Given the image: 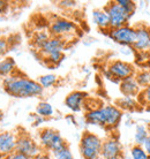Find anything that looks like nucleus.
I'll return each instance as SVG.
<instances>
[{"instance_id": "dca6fc26", "label": "nucleus", "mask_w": 150, "mask_h": 159, "mask_svg": "<svg viewBox=\"0 0 150 159\" xmlns=\"http://www.w3.org/2000/svg\"><path fill=\"white\" fill-rule=\"evenodd\" d=\"M92 21L103 31L110 30V19L104 8H98L92 12Z\"/></svg>"}, {"instance_id": "f3484780", "label": "nucleus", "mask_w": 150, "mask_h": 159, "mask_svg": "<svg viewBox=\"0 0 150 159\" xmlns=\"http://www.w3.org/2000/svg\"><path fill=\"white\" fill-rule=\"evenodd\" d=\"M15 61L13 58H1L0 59V75L6 77V76H9L14 74V70H15Z\"/></svg>"}, {"instance_id": "423d86ee", "label": "nucleus", "mask_w": 150, "mask_h": 159, "mask_svg": "<svg viewBox=\"0 0 150 159\" xmlns=\"http://www.w3.org/2000/svg\"><path fill=\"white\" fill-rule=\"evenodd\" d=\"M50 35L53 37L61 38L66 42L67 37H71L77 32V25L71 20L67 19H55L50 24Z\"/></svg>"}, {"instance_id": "39448f33", "label": "nucleus", "mask_w": 150, "mask_h": 159, "mask_svg": "<svg viewBox=\"0 0 150 159\" xmlns=\"http://www.w3.org/2000/svg\"><path fill=\"white\" fill-rule=\"evenodd\" d=\"M105 12L110 19V29H117L124 25H127L132 16L124 9L121 6L117 4V1H110L104 7Z\"/></svg>"}, {"instance_id": "5701e85b", "label": "nucleus", "mask_w": 150, "mask_h": 159, "mask_svg": "<svg viewBox=\"0 0 150 159\" xmlns=\"http://www.w3.org/2000/svg\"><path fill=\"white\" fill-rule=\"evenodd\" d=\"M40 84V87L43 89H49L55 85V83L58 82V77L53 74H46V75H42L37 81Z\"/></svg>"}, {"instance_id": "f8f14e48", "label": "nucleus", "mask_w": 150, "mask_h": 159, "mask_svg": "<svg viewBox=\"0 0 150 159\" xmlns=\"http://www.w3.org/2000/svg\"><path fill=\"white\" fill-rule=\"evenodd\" d=\"M88 98V95L83 91H73L65 98V105L71 111L80 112L86 105V100Z\"/></svg>"}, {"instance_id": "412c9836", "label": "nucleus", "mask_w": 150, "mask_h": 159, "mask_svg": "<svg viewBox=\"0 0 150 159\" xmlns=\"http://www.w3.org/2000/svg\"><path fill=\"white\" fill-rule=\"evenodd\" d=\"M134 77L138 85L141 87V89L150 85V70H148V69H142L140 72H136Z\"/></svg>"}, {"instance_id": "e433bc0d", "label": "nucleus", "mask_w": 150, "mask_h": 159, "mask_svg": "<svg viewBox=\"0 0 150 159\" xmlns=\"http://www.w3.org/2000/svg\"><path fill=\"white\" fill-rule=\"evenodd\" d=\"M0 38H1V30H0Z\"/></svg>"}, {"instance_id": "b1692460", "label": "nucleus", "mask_w": 150, "mask_h": 159, "mask_svg": "<svg viewBox=\"0 0 150 159\" xmlns=\"http://www.w3.org/2000/svg\"><path fill=\"white\" fill-rule=\"evenodd\" d=\"M138 105L141 106H147V108L150 107V85L141 89L140 93L136 97Z\"/></svg>"}, {"instance_id": "6ab92c4d", "label": "nucleus", "mask_w": 150, "mask_h": 159, "mask_svg": "<svg viewBox=\"0 0 150 159\" xmlns=\"http://www.w3.org/2000/svg\"><path fill=\"white\" fill-rule=\"evenodd\" d=\"M36 114L43 119L44 118H50L53 116V107H52L51 104L46 103V102H40L36 107Z\"/></svg>"}, {"instance_id": "f704fd0d", "label": "nucleus", "mask_w": 150, "mask_h": 159, "mask_svg": "<svg viewBox=\"0 0 150 159\" xmlns=\"http://www.w3.org/2000/svg\"><path fill=\"white\" fill-rule=\"evenodd\" d=\"M2 116H4V113H2V112L0 111V120L2 119Z\"/></svg>"}, {"instance_id": "f03ea898", "label": "nucleus", "mask_w": 150, "mask_h": 159, "mask_svg": "<svg viewBox=\"0 0 150 159\" xmlns=\"http://www.w3.org/2000/svg\"><path fill=\"white\" fill-rule=\"evenodd\" d=\"M121 116H123V111L119 110L115 105H104L88 110L84 118L89 125L115 128L119 125Z\"/></svg>"}, {"instance_id": "aec40b11", "label": "nucleus", "mask_w": 150, "mask_h": 159, "mask_svg": "<svg viewBox=\"0 0 150 159\" xmlns=\"http://www.w3.org/2000/svg\"><path fill=\"white\" fill-rule=\"evenodd\" d=\"M51 37L50 35V31H45V30H40V31H37L34 35V38H32V44L34 46L37 48V51L40 50L42 46L44 45V43L46 42Z\"/></svg>"}, {"instance_id": "7ed1b4c3", "label": "nucleus", "mask_w": 150, "mask_h": 159, "mask_svg": "<svg viewBox=\"0 0 150 159\" xmlns=\"http://www.w3.org/2000/svg\"><path fill=\"white\" fill-rule=\"evenodd\" d=\"M102 143L103 141L96 134L84 131L80 139V153L83 159H98L101 157Z\"/></svg>"}, {"instance_id": "f257e3e1", "label": "nucleus", "mask_w": 150, "mask_h": 159, "mask_svg": "<svg viewBox=\"0 0 150 159\" xmlns=\"http://www.w3.org/2000/svg\"><path fill=\"white\" fill-rule=\"evenodd\" d=\"M4 89L8 95L17 98L37 97L42 95L44 90L37 81L15 74L4 77Z\"/></svg>"}, {"instance_id": "9d476101", "label": "nucleus", "mask_w": 150, "mask_h": 159, "mask_svg": "<svg viewBox=\"0 0 150 159\" xmlns=\"http://www.w3.org/2000/svg\"><path fill=\"white\" fill-rule=\"evenodd\" d=\"M121 144L115 137H109L103 141L102 149H101V158L112 159L121 156Z\"/></svg>"}, {"instance_id": "2eb2a0df", "label": "nucleus", "mask_w": 150, "mask_h": 159, "mask_svg": "<svg viewBox=\"0 0 150 159\" xmlns=\"http://www.w3.org/2000/svg\"><path fill=\"white\" fill-rule=\"evenodd\" d=\"M119 89L125 97H133V98L138 97V95L141 91V87L138 85L134 76L127 77L121 82H119Z\"/></svg>"}, {"instance_id": "393cba45", "label": "nucleus", "mask_w": 150, "mask_h": 159, "mask_svg": "<svg viewBox=\"0 0 150 159\" xmlns=\"http://www.w3.org/2000/svg\"><path fill=\"white\" fill-rule=\"evenodd\" d=\"M149 135L150 134L148 133V129L144 126H138L136 129H135V134H134L135 143L138 144V145H143L144 141L148 139Z\"/></svg>"}, {"instance_id": "9b49d317", "label": "nucleus", "mask_w": 150, "mask_h": 159, "mask_svg": "<svg viewBox=\"0 0 150 159\" xmlns=\"http://www.w3.org/2000/svg\"><path fill=\"white\" fill-rule=\"evenodd\" d=\"M135 28V43L133 48L138 52L140 51H147L150 48V28L144 24H138Z\"/></svg>"}, {"instance_id": "72a5a7b5", "label": "nucleus", "mask_w": 150, "mask_h": 159, "mask_svg": "<svg viewBox=\"0 0 150 159\" xmlns=\"http://www.w3.org/2000/svg\"><path fill=\"white\" fill-rule=\"evenodd\" d=\"M8 8V2L7 1H2V0H0V13H4L7 11Z\"/></svg>"}, {"instance_id": "c756f323", "label": "nucleus", "mask_w": 150, "mask_h": 159, "mask_svg": "<svg viewBox=\"0 0 150 159\" xmlns=\"http://www.w3.org/2000/svg\"><path fill=\"white\" fill-rule=\"evenodd\" d=\"M4 159H31L29 158V157H27V156L22 155V153H19V152H12V153H9V155L5 156Z\"/></svg>"}, {"instance_id": "1a4fd4ad", "label": "nucleus", "mask_w": 150, "mask_h": 159, "mask_svg": "<svg viewBox=\"0 0 150 159\" xmlns=\"http://www.w3.org/2000/svg\"><path fill=\"white\" fill-rule=\"evenodd\" d=\"M15 151L19 152V153H22V155L27 156L29 158H32L35 157L37 153L40 152V144L36 142L35 139L30 137V136L23 133L21 135L17 136V139H16V147H15Z\"/></svg>"}, {"instance_id": "473e14b6", "label": "nucleus", "mask_w": 150, "mask_h": 159, "mask_svg": "<svg viewBox=\"0 0 150 159\" xmlns=\"http://www.w3.org/2000/svg\"><path fill=\"white\" fill-rule=\"evenodd\" d=\"M143 149H144V151L148 153V156H149V158H150V135L148 136V139L144 141V143H143Z\"/></svg>"}, {"instance_id": "ddd939ff", "label": "nucleus", "mask_w": 150, "mask_h": 159, "mask_svg": "<svg viewBox=\"0 0 150 159\" xmlns=\"http://www.w3.org/2000/svg\"><path fill=\"white\" fill-rule=\"evenodd\" d=\"M66 46V42L61 38H58V37H53L51 36L49 38L42 48L38 50L40 54L43 57V59L45 57H48L49 54L51 53H54V52H63V48Z\"/></svg>"}, {"instance_id": "2f4dec72", "label": "nucleus", "mask_w": 150, "mask_h": 159, "mask_svg": "<svg viewBox=\"0 0 150 159\" xmlns=\"http://www.w3.org/2000/svg\"><path fill=\"white\" fill-rule=\"evenodd\" d=\"M59 6L65 8H72L76 6V1H71V0H63V1H59Z\"/></svg>"}, {"instance_id": "0eeeda50", "label": "nucleus", "mask_w": 150, "mask_h": 159, "mask_svg": "<svg viewBox=\"0 0 150 159\" xmlns=\"http://www.w3.org/2000/svg\"><path fill=\"white\" fill-rule=\"evenodd\" d=\"M134 66L129 62L121 60H113L107 66V75L115 82H121L123 80L135 75Z\"/></svg>"}, {"instance_id": "20e7f679", "label": "nucleus", "mask_w": 150, "mask_h": 159, "mask_svg": "<svg viewBox=\"0 0 150 159\" xmlns=\"http://www.w3.org/2000/svg\"><path fill=\"white\" fill-rule=\"evenodd\" d=\"M40 144L44 149V151L53 152L67 143L58 130L53 128H44L40 133Z\"/></svg>"}, {"instance_id": "4468645a", "label": "nucleus", "mask_w": 150, "mask_h": 159, "mask_svg": "<svg viewBox=\"0 0 150 159\" xmlns=\"http://www.w3.org/2000/svg\"><path fill=\"white\" fill-rule=\"evenodd\" d=\"M17 135L12 131L0 133V155L7 156L15 151Z\"/></svg>"}, {"instance_id": "bb28decb", "label": "nucleus", "mask_w": 150, "mask_h": 159, "mask_svg": "<svg viewBox=\"0 0 150 159\" xmlns=\"http://www.w3.org/2000/svg\"><path fill=\"white\" fill-rule=\"evenodd\" d=\"M117 4L126 11L130 16H133V14L135 13V9H136V4L132 0H115Z\"/></svg>"}, {"instance_id": "a211bd4d", "label": "nucleus", "mask_w": 150, "mask_h": 159, "mask_svg": "<svg viewBox=\"0 0 150 159\" xmlns=\"http://www.w3.org/2000/svg\"><path fill=\"white\" fill-rule=\"evenodd\" d=\"M117 107L119 108V110H127V111H133V110H135V108L138 106V100L135 99V98H133V97H121V98H119L118 100H117Z\"/></svg>"}, {"instance_id": "c9c22d12", "label": "nucleus", "mask_w": 150, "mask_h": 159, "mask_svg": "<svg viewBox=\"0 0 150 159\" xmlns=\"http://www.w3.org/2000/svg\"><path fill=\"white\" fill-rule=\"evenodd\" d=\"M112 159H123V157L120 156V157H115V158H112Z\"/></svg>"}, {"instance_id": "4be33fe9", "label": "nucleus", "mask_w": 150, "mask_h": 159, "mask_svg": "<svg viewBox=\"0 0 150 159\" xmlns=\"http://www.w3.org/2000/svg\"><path fill=\"white\" fill-rule=\"evenodd\" d=\"M50 153L52 156V159H74L73 158V153H72L71 149L67 144L58 149V150H55V151L50 152Z\"/></svg>"}, {"instance_id": "a878e982", "label": "nucleus", "mask_w": 150, "mask_h": 159, "mask_svg": "<svg viewBox=\"0 0 150 159\" xmlns=\"http://www.w3.org/2000/svg\"><path fill=\"white\" fill-rule=\"evenodd\" d=\"M130 156H132V159H149V156L144 151L142 145H138V144H135L130 149Z\"/></svg>"}, {"instance_id": "6e6552de", "label": "nucleus", "mask_w": 150, "mask_h": 159, "mask_svg": "<svg viewBox=\"0 0 150 159\" xmlns=\"http://www.w3.org/2000/svg\"><path fill=\"white\" fill-rule=\"evenodd\" d=\"M107 35L115 43L120 44V45H128V46L134 45L135 37H136L135 28L130 27L128 24L117 29H110L107 31Z\"/></svg>"}, {"instance_id": "cd10ccee", "label": "nucleus", "mask_w": 150, "mask_h": 159, "mask_svg": "<svg viewBox=\"0 0 150 159\" xmlns=\"http://www.w3.org/2000/svg\"><path fill=\"white\" fill-rule=\"evenodd\" d=\"M63 59V52H54V53H51V54H49L48 57L44 58V60H45L49 65H52V66L59 65Z\"/></svg>"}, {"instance_id": "c85d7f7f", "label": "nucleus", "mask_w": 150, "mask_h": 159, "mask_svg": "<svg viewBox=\"0 0 150 159\" xmlns=\"http://www.w3.org/2000/svg\"><path fill=\"white\" fill-rule=\"evenodd\" d=\"M8 48V40L4 37L0 38V58L4 56Z\"/></svg>"}, {"instance_id": "7c9ffc66", "label": "nucleus", "mask_w": 150, "mask_h": 159, "mask_svg": "<svg viewBox=\"0 0 150 159\" xmlns=\"http://www.w3.org/2000/svg\"><path fill=\"white\" fill-rule=\"evenodd\" d=\"M31 159H52V156L50 152L48 151H40V153H37L35 157H32Z\"/></svg>"}]
</instances>
